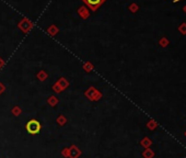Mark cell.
<instances>
[{
    "instance_id": "obj_9",
    "label": "cell",
    "mask_w": 186,
    "mask_h": 158,
    "mask_svg": "<svg viewBox=\"0 0 186 158\" xmlns=\"http://www.w3.org/2000/svg\"><path fill=\"white\" fill-rule=\"evenodd\" d=\"M141 144H142V145H146V144H151V142H150V139H144V142L141 143Z\"/></svg>"
},
{
    "instance_id": "obj_2",
    "label": "cell",
    "mask_w": 186,
    "mask_h": 158,
    "mask_svg": "<svg viewBox=\"0 0 186 158\" xmlns=\"http://www.w3.org/2000/svg\"><path fill=\"white\" fill-rule=\"evenodd\" d=\"M81 156V151L76 145H71L69 148V158H79Z\"/></svg>"
},
{
    "instance_id": "obj_1",
    "label": "cell",
    "mask_w": 186,
    "mask_h": 158,
    "mask_svg": "<svg viewBox=\"0 0 186 158\" xmlns=\"http://www.w3.org/2000/svg\"><path fill=\"white\" fill-rule=\"evenodd\" d=\"M25 129L30 134L35 135V134H39V131L42 129V125H41V123H39L37 120H31V121L28 122Z\"/></svg>"
},
{
    "instance_id": "obj_7",
    "label": "cell",
    "mask_w": 186,
    "mask_h": 158,
    "mask_svg": "<svg viewBox=\"0 0 186 158\" xmlns=\"http://www.w3.org/2000/svg\"><path fill=\"white\" fill-rule=\"evenodd\" d=\"M144 156L146 158H151L152 157V156H153V153L151 152V151H149V149H148V151H146V152L144 153Z\"/></svg>"
},
{
    "instance_id": "obj_3",
    "label": "cell",
    "mask_w": 186,
    "mask_h": 158,
    "mask_svg": "<svg viewBox=\"0 0 186 158\" xmlns=\"http://www.w3.org/2000/svg\"><path fill=\"white\" fill-rule=\"evenodd\" d=\"M57 123L58 124H59V125L60 126H64L65 124H66V123H67V119H66V118H65L64 115H59L57 118Z\"/></svg>"
},
{
    "instance_id": "obj_6",
    "label": "cell",
    "mask_w": 186,
    "mask_h": 158,
    "mask_svg": "<svg viewBox=\"0 0 186 158\" xmlns=\"http://www.w3.org/2000/svg\"><path fill=\"white\" fill-rule=\"evenodd\" d=\"M57 102H58V100L57 99H56V98H51V99H49V100H48V103L51 104V106H56V104H57Z\"/></svg>"
},
{
    "instance_id": "obj_4",
    "label": "cell",
    "mask_w": 186,
    "mask_h": 158,
    "mask_svg": "<svg viewBox=\"0 0 186 158\" xmlns=\"http://www.w3.org/2000/svg\"><path fill=\"white\" fill-rule=\"evenodd\" d=\"M61 155L66 158H69V148H64L61 151Z\"/></svg>"
},
{
    "instance_id": "obj_5",
    "label": "cell",
    "mask_w": 186,
    "mask_h": 158,
    "mask_svg": "<svg viewBox=\"0 0 186 158\" xmlns=\"http://www.w3.org/2000/svg\"><path fill=\"white\" fill-rule=\"evenodd\" d=\"M12 113H13V114H14V115H16V116L20 115V114H21V109H19L18 106H16V108H13Z\"/></svg>"
},
{
    "instance_id": "obj_8",
    "label": "cell",
    "mask_w": 186,
    "mask_h": 158,
    "mask_svg": "<svg viewBox=\"0 0 186 158\" xmlns=\"http://www.w3.org/2000/svg\"><path fill=\"white\" fill-rule=\"evenodd\" d=\"M88 2L90 3L91 6H96V4H99L101 2V0H88Z\"/></svg>"
}]
</instances>
